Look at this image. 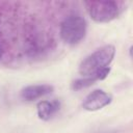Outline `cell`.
Masks as SVG:
<instances>
[{
    "mask_svg": "<svg viewBox=\"0 0 133 133\" xmlns=\"http://www.w3.org/2000/svg\"><path fill=\"white\" fill-rule=\"evenodd\" d=\"M96 81H98V79L95 76H90V77H82L79 79H76L72 82V89L73 90H81L84 89L90 85H92Z\"/></svg>",
    "mask_w": 133,
    "mask_h": 133,
    "instance_id": "cell-7",
    "label": "cell"
},
{
    "mask_svg": "<svg viewBox=\"0 0 133 133\" xmlns=\"http://www.w3.org/2000/svg\"><path fill=\"white\" fill-rule=\"evenodd\" d=\"M54 90V87L50 84H32L22 88L20 96L23 100L31 102L42 97L50 95Z\"/></svg>",
    "mask_w": 133,
    "mask_h": 133,
    "instance_id": "cell-5",
    "label": "cell"
},
{
    "mask_svg": "<svg viewBox=\"0 0 133 133\" xmlns=\"http://www.w3.org/2000/svg\"><path fill=\"white\" fill-rule=\"evenodd\" d=\"M112 102V96L103 90L95 89L89 92L82 102V108L86 111H98L108 106Z\"/></svg>",
    "mask_w": 133,
    "mask_h": 133,
    "instance_id": "cell-4",
    "label": "cell"
},
{
    "mask_svg": "<svg viewBox=\"0 0 133 133\" xmlns=\"http://www.w3.org/2000/svg\"><path fill=\"white\" fill-rule=\"evenodd\" d=\"M1 57H2V49L0 47V59H1Z\"/></svg>",
    "mask_w": 133,
    "mask_h": 133,
    "instance_id": "cell-8",
    "label": "cell"
},
{
    "mask_svg": "<svg viewBox=\"0 0 133 133\" xmlns=\"http://www.w3.org/2000/svg\"><path fill=\"white\" fill-rule=\"evenodd\" d=\"M115 55L113 45H105L86 56L79 65V73L83 77L96 76L100 71L109 68Z\"/></svg>",
    "mask_w": 133,
    "mask_h": 133,
    "instance_id": "cell-1",
    "label": "cell"
},
{
    "mask_svg": "<svg viewBox=\"0 0 133 133\" xmlns=\"http://www.w3.org/2000/svg\"><path fill=\"white\" fill-rule=\"evenodd\" d=\"M85 7L88 16L97 23H108L118 18L125 9L124 1H86Z\"/></svg>",
    "mask_w": 133,
    "mask_h": 133,
    "instance_id": "cell-2",
    "label": "cell"
},
{
    "mask_svg": "<svg viewBox=\"0 0 133 133\" xmlns=\"http://www.w3.org/2000/svg\"><path fill=\"white\" fill-rule=\"evenodd\" d=\"M60 101L52 100V101H41L36 105L37 116L42 121L51 119L60 109Z\"/></svg>",
    "mask_w": 133,
    "mask_h": 133,
    "instance_id": "cell-6",
    "label": "cell"
},
{
    "mask_svg": "<svg viewBox=\"0 0 133 133\" xmlns=\"http://www.w3.org/2000/svg\"><path fill=\"white\" fill-rule=\"evenodd\" d=\"M86 29L87 24L83 17L79 15H71L60 24V37L69 45H77L85 37Z\"/></svg>",
    "mask_w": 133,
    "mask_h": 133,
    "instance_id": "cell-3",
    "label": "cell"
}]
</instances>
